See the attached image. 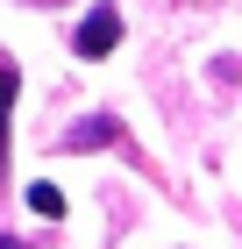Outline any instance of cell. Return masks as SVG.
I'll return each instance as SVG.
<instances>
[{
	"label": "cell",
	"mask_w": 242,
	"mask_h": 249,
	"mask_svg": "<svg viewBox=\"0 0 242 249\" xmlns=\"http://www.w3.org/2000/svg\"><path fill=\"white\" fill-rule=\"evenodd\" d=\"M29 7H57V0H29Z\"/></svg>",
	"instance_id": "cell-6"
},
{
	"label": "cell",
	"mask_w": 242,
	"mask_h": 249,
	"mask_svg": "<svg viewBox=\"0 0 242 249\" xmlns=\"http://www.w3.org/2000/svg\"><path fill=\"white\" fill-rule=\"evenodd\" d=\"M0 249H29V242H15V235H0Z\"/></svg>",
	"instance_id": "cell-5"
},
{
	"label": "cell",
	"mask_w": 242,
	"mask_h": 249,
	"mask_svg": "<svg viewBox=\"0 0 242 249\" xmlns=\"http://www.w3.org/2000/svg\"><path fill=\"white\" fill-rule=\"evenodd\" d=\"M15 57H0V171H7V114H15Z\"/></svg>",
	"instance_id": "cell-3"
},
{
	"label": "cell",
	"mask_w": 242,
	"mask_h": 249,
	"mask_svg": "<svg viewBox=\"0 0 242 249\" xmlns=\"http://www.w3.org/2000/svg\"><path fill=\"white\" fill-rule=\"evenodd\" d=\"M114 43H121V7H114V0H100L93 15H86V29L72 36V50H78V57H107Z\"/></svg>",
	"instance_id": "cell-1"
},
{
	"label": "cell",
	"mask_w": 242,
	"mask_h": 249,
	"mask_svg": "<svg viewBox=\"0 0 242 249\" xmlns=\"http://www.w3.org/2000/svg\"><path fill=\"white\" fill-rule=\"evenodd\" d=\"M107 142H121V121L114 114H93V121H78V128L64 135V150H107Z\"/></svg>",
	"instance_id": "cell-2"
},
{
	"label": "cell",
	"mask_w": 242,
	"mask_h": 249,
	"mask_svg": "<svg viewBox=\"0 0 242 249\" xmlns=\"http://www.w3.org/2000/svg\"><path fill=\"white\" fill-rule=\"evenodd\" d=\"M29 207H36L43 221H57V213H64V192L57 185H29Z\"/></svg>",
	"instance_id": "cell-4"
}]
</instances>
